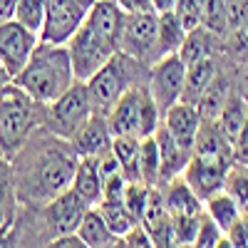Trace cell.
Wrapping results in <instances>:
<instances>
[{"mask_svg": "<svg viewBox=\"0 0 248 248\" xmlns=\"http://www.w3.org/2000/svg\"><path fill=\"white\" fill-rule=\"evenodd\" d=\"M139 176L144 184L159 186L161 184V156H159V144L152 137H141V154H139Z\"/></svg>", "mask_w": 248, "mask_h": 248, "instance_id": "cell-27", "label": "cell"}, {"mask_svg": "<svg viewBox=\"0 0 248 248\" xmlns=\"http://www.w3.org/2000/svg\"><path fill=\"white\" fill-rule=\"evenodd\" d=\"M231 164H233V156L229 154H191L181 176L191 186V191L201 201H206L209 196L223 189V181Z\"/></svg>", "mask_w": 248, "mask_h": 248, "instance_id": "cell-9", "label": "cell"}, {"mask_svg": "<svg viewBox=\"0 0 248 248\" xmlns=\"http://www.w3.org/2000/svg\"><path fill=\"white\" fill-rule=\"evenodd\" d=\"M223 191L238 203V209L243 214L248 211V164H243V161L231 164L229 174H226V181H223Z\"/></svg>", "mask_w": 248, "mask_h": 248, "instance_id": "cell-29", "label": "cell"}, {"mask_svg": "<svg viewBox=\"0 0 248 248\" xmlns=\"http://www.w3.org/2000/svg\"><path fill=\"white\" fill-rule=\"evenodd\" d=\"M45 127V105L15 82L0 90V156L13 159L25 141Z\"/></svg>", "mask_w": 248, "mask_h": 248, "instance_id": "cell-3", "label": "cell"}, {"mask_svg": "<svg viewBox=\"0 0 248 248\" xmlns=\"http://www.w3.org/2000/svg\"><path fill=\"white\" fill-rule=\"evenodd\" d=\"M47 246H50V248H87V246H85V241H82V238L77 236V231L60 233V236L50 238V241H47Z\"/></svg>", "mask_w": 248, "mask_h": 248, "instance_id": "cell-41", "label": "cell"}, {"mask_svg": "<svg viewBox=\"0 0 248 248\" xmlns=\"http://www.w3.org/2000/svg\"><path fill=\"white\" fill-rule=\"evenodd\" d=\"M13 17L20 25H25L28 30L40 35V30L45 25V0H17Z\"/></svg>", "mask_w": 248, "mask_h": 248, "instance_id": "cell-33", "label": "cell"}, {"mask_svg": "<svg viewBox=\"0 0 248 248\" xmlns=\"http://www.w3.org/2000/svg\"><path fill=\"white\" fill-rule=\"evenodd\" d=\"M233 30H236V32H233V43H236L238 47L248 50V17H243Z\"/></svg>", "mask_w": 248, "mask_h": 248, "instance_id": "cell-44", "label": "cell"}, {"mask_svg": "<svg viewBox=\"0 0 248 248\" xmlns=\"http://www.w3.org/2000/svg\"><path fill=\"white\" fill-rule=\"evenodd\" d=\"M77 161L79 156L70 139L55 137L45 127H40L13 156L15 201L28 209L45 206L70 189Z\"/></svg>", "mask_w": 248, "mask_h": 248, "instance_id": "cell-1", "label": "cell"}, {"mask_svg": "<svg viewBox=\"0 0 248 248\" xmlns=\"http://www.w3.org/2000/svg\"><path fill=\"white\" fill-rule=\"evenodd\" d=\"M152 189L154 186H149V184H144V181H127V189H124V206L129 209V214L139 221L141 218V214H144V206H147V199H149V194H152Z\"/></svg>", "mask_w": 248, "mask_h": 248, "instance_id": "cell-35", "label": "cell"}, {"mask_svg": "<svg viewBox=\"0 0 248 248\" xmlns=\"http://www.w3.org/2000/svg\"><path fill=\"white\" fill-rule=\"evenodd\" d=\"M161 124L167 127V132L181 144L184 149L194 152V139L199 134V127H201V112L196 105L191 102H176L171 105L167 112H164V119Z\"/></svg>", "mask_w": 248, "mask_h": 248, "instance_id": "cell-14", "label": "cell"}, {"mask_svg": "<svg viewBox=\"0 0 248 248\" xmlns=\"http://www.w3.org/2000/svg\"><path fill=\"white\" fill-rule=\"evenodd\" d=\"M92 114L94 112L87 94V85L77 79L70 90H65L50 105H45V129L55 137L72 139Z\"/></svg>", "mask_w": 248, "mask_h": 248, "instance_id": "cell-6", "label": "cell"}, {"mask_svg": "<svg viewBox=\"0 0 248 248\" xmlns=\"http://www.w3.org/2000/svg\"><path fill=\"white\" fill-rule=\"evenodd\" d=\"M77 3H79V5H82V8H85V10H87V8H90V5H92V3H94V0H77Z\"/></svg>", "mask_w": 248, "mask_h": 248, "instance_id": "cell-49", "label": "cell"}, {"mask_svg": "<svg viewBox=\"0 0 248 248\" xmlns=\"http://www.w3.org/2000/svg\"><path fill=\"white\" fill-rule=\"evenodd\" d=\"M171 13L176 15V20L181 23V28H184L186 32L201 28V8H199V0H176V5H174Z\"/></svg>", "mask_w": 248, "mask_h": 248, "instance_id": "cell-37", "label": "cell"}, {"mask_svg": "<svg viewBox=\"0 0 248 248\" xmlns=\"http://www.w3.org/2000/svg\"><path fill=\"white\" fill-rule=\"evenodd\" d=\"M117 5L124 13H147V10H154L152 0H117Z\"/></svg>", "mask_w": 248, "mask_h": 248, "instance_id": "cell-43", "label": "cell"}, {"mask_svg": "<svg viewBox=\"0 0 248 248\" xmlns=\"http://www.w3.org/2000/svg\"><path fill=\"white\" fill-rule=\"evenodd\" d=\"M243 97H246V102H248V79H246V90H243Z\"/></svg>", "mask_w": 248, "mask_h": 248, "instance_id": "cell-50", "label": "cell"}, {"mask_svg": "<svg viewBox=\"0 0 248 248\" xmlns=\"http://www.w3.org/2000/svg\"><path fill=\"white\" fill-rule=\"evenodd\" d=\"M184 62H186V67L191 65V62L201 60V57H209L211 55V45H209V30H206L203 25L191 30V32H186L184 37V45L179 47L176 52Z\"/></svg>", "mask_w": 248, "mask_h": 248, "instance_id": "cell-30", "label": "cell"}, {"mask_svg": "<svg viewBox=\"0 0 248 248\" xmlns=\"http://www.w3.org/2000/svg\"><path fill=\"white\" fill-rule=\"evenodd\" d=\"M159 189L164 194V201H167L169 216H189V214H201L203 211L201 199L191 191V186L184 181L181 174L176 179L167 181L164 186H159Z\"/></svg>", "mask_w": 248, "mask_h": 248, "instance_id": "cell-18", "label": "cell"}, {"mask_svg": "<svg viewBox=\"0 0 248 248\" xmlns=\"http://www.w3.org/2000/svg\"><path fill=\"white\" fill-rule=\"evenodd\" d=\"M8 223H10V216L0 211V236H3V231H5V226H8Z\"/></svg>", "mask_w": 248, "mask_h": 248, "instance_id": "cell-48", "label": "cell"}, {"mask_svg": "<svg viewBox=\"0 0 248 248\" xmlns=\"http://www.w3.org/2000/svg\"><path fill=\"white\" fill-rule=\"evenodd\" d=\"M154 139L159 144V156H161V184L159 186H164L167 181L176 179L186 169V164H189V159H191L194 152L184 149L181 144L167 132L164 124H159V129L154 132Z\"/></svg>", "mask_w": 248, "mask_h": 248, "instance_id": "cell-17", "label": "cell"}, {"mask_svg": "<svg viewBox=\"0 0 248 248\" xmlns=\"http://www.w3.org/2000/svg\"><path fill=\"white\" fill-rule=\"evenodd\" d=\"M15 5H17V0H0V23H5V20H13V15H15Z\"/></svg>", "mask_w": 248, "mask_h": 248, "instance_id": "cell-45", "label": "cell"}, {"mask_svg": "<svg viewBox=\"0 0 248 248\" xmlns=\"http://www.w3.org/2000/svg\"><path fill=\"white\" fill-rule=\"evenodd\" d=\"M70 141H72L77 156H99V154H105L107 149H112V129H109L107 117L92 114Z\"/></svg>", "mask_w": 248, "mask_h": 248, "instance_id": "cell-15", "label": "cell"}, {"mask_svg": "<svg viewBox=\"0 0 248 248\" xmlns=\"http://www.w3.org/2000/svg\"><path fill=\"white\" fill-rule=\"evenodd\" d=\"M206 214H209V216L221 226V231L226 233V231H229L231 226L241 218L243 211L238 209V203L221 189V191H216L214 196L206 199Z\"/></svg>", "mask_w": 248, "mask_h": 248, "instance_id": "cell-26", "label": "cell"}, {"mask_svg": "<svg viewBox=\"0 0 248 248\" xmlns=\"http://www.w3.org/2000/svg\"><path fill=\"white\" fill-rule=\"evenodd\" d=\"M119 246H129V248H152L154 241H152L149 231L144 229L141 223H137V226H132V229L119 238Z\"/></svg>", "mask_w": 248, "mask_h": 248, "instance_id": "cell-39", "label": "cell"}, {"mask_svg": "<svg viewBox=\"0 0 248 248\" xmlns=\"http://www.w3.org/2000/svg\"><path fill=\"white\" fill-rule=\"evenodd\" d=\"M218 77V70H216V62L209 57H201L196 62H191L189 67H186V82H184V102H196L201 99V94L214 85V79Z\"/></svg>", "mask_w": 248, "mask_h": 248, "instance_id": "cell-22", "label": "cell"}, {"mask_svg": "<svg viewBox=\"0 0 248 248\" xmlns=\"http://www.w3.org/2000/svg\"><path fill=\"white\" fill-rule=\"evenodd\" d=\"M226 97H229L226 82H223L221 77H216V79H214V85L206 90V92L201 94V99L196 102V107H199V112H201V119H211V122H216L218 114H221V109H223Z\"/></svg>", "mask_w": 248, "mask_h": 248, "instance_id": "cell-32", "label": "cell"}, {"mask_svg": "<svg viewBox=\"0 0 248 248\" xmlns=\"http://www.w3.org/2000/svg\"><path fill=\"white\" fill-rule=\"evenodd\" d=\"M233 161L248 164V119H246V124L241 127V132L233 141Z\"/></svg>", "mask_w": 248, "mask_h": 248, "instance_id": "cell-42", "label": "cell"}, {"mask_svg": "<svg viewBox=\"0 0 248 248\" xmlns=\"http://www.w3.org/2000/svg\"><path fill=\"white\" fill-rule=\"evenodd\" d=\"M246 119H248V102H246V97L243 94H229L216 122H218L223 137L231 141V147H233V141H236L241 127L246 124Z\"/></svg>", "mask_w": 248, "mask_h": 248, "instance_id": "cell-24", "label": "cell"}, {"mask_svg": "<svg viewBox=\"0 0 248 248\" xmlns=\"http://www.w3.org/2000/svg\"><path fill=\"white\" fill-rule=\"evenodd\" d=\"M97 209H99V214L105 216V221H107V226L112 229V233L114 236H124L132 226H137L139 221L129 214V209L124 206V201H105L102 199L99 203H97Z\"/></svg>", "mask_w": 248, "mask_h": 248, "instance_id": "cell-28", "label": "cell"}, {"mask_svg": "<svg viewBox=\"0 0 248 248\" xmlns=\"http://www.w3.org/2000/svg\"><path fill=\"white\" fill-rule=\"evenodd\" d=\"M70 189L75 194H79L90 206H97L102 201V176H99L94 156H79Z\"/></svg>", "mask_w": 248, "mask_h": 248, "instance_id": "cell-20", "label": "cell"}, {"mask_svg": "<svg viewBox=\"0 0 248 248\" xmlns=\"http://www.w3.org/2000/svg\"><path fill=\"white\" fill-rule=\"evenodd\" d=\"M156 32H159V15L154 10L124 13L117 47H119V52H127L141 62H154V60H159Z\"/></svg>", "mask_w": 248, "mask_h": 248, "instance_id": "cell-7", "label": "cell"}, {"mask_svg": "<svg viewBox=\"0 0 248 248\" xmlns=\"http://www.w3.org/2000/svg\"><path fill=\"white\" fill-rule=\"evenodd\" d=\"M13 82L17 87H23L32 99L50 105L52 99H57L77 82L67 45L40 40L28 60V65L13 77Z\"/></svg>", "mask_w": 248, "mask_h": 248, "instance_id": "cell-2", "label": "cell"}, {"mask_svg": "<svg viewBox=\"0 0 248 248\" xmlns=\"http://www.w3.org/2000/svg\"><path fill=\"white\" fill-rule=\"evenodd\" d=\"M87 209H90V203L79 194H75L72 189H67L60 196H55L52 201H47L45 206H40V214H43V221L47 223L50 238H55L60 233L77 231V226H79L82 216L87 214Z\"/></svg>", "mask_w": 248, "mask_h": 248, "instance_id": "cell-12", "label": "cell"}, {"mask_svg": "<svg viewBox=\"0 0 248 248\" xmlns=\"http://www.w3.org/2000/svg\"><path fill=\"white\" fill-rule=\"evenodd\" d=\"M226 241L229 246H248V211L241 214V218L226 231Z\"/></svg>", "mask_w": 248, "mask_h": 248, "instance_id": "cell-40", "label": "cell"}, {"mask_svg": "<svg viewBox=\"0 0 248 248\" xmlns=\"http://www.w3.org/2000/svg\"><path fill=\"white\" fill-rule=\"evenodd\" d=\"M122 20H124V10L117 5V0H94L85 15V23H90L97 32L107 35L114 43L119 40Z\"/></svg>", "mask_w": 248, "mask_h": 248, "instance_id": "cell-21", "label": "cell"}, {"mask_svg": "<svg viewBox=\"0 0 248 248\" xmlns=\"http://www.w3.org/2000/svg\"><path fill=\"white\" fill-rule=\"evenodd\" d=\"M201 25L209 32H223L229 28V0H199Z\"/></svg>", "mask_w": 248, "mask_h": 248, "instance_id": "cell-31", "label": "cell"}, {"mask_svg": "<svg viewBox=\"0 0 248 248\" xmlns=\"http://www.w3.org/2000/svg\"><path fill=\"white\" fill-rule=\"evenodd\" d=\"M112 152L122 167V174L129 181H141L139 176V154H141V137L137 134H117L112 137Z\"/></svg>", "mask_w": 248, "mask_h": 248, "instance_id": "cell-23", "label": "cell"}, {"mask_svg": "<svg viewBox=\"0 0 248 248\" xmlns=\"http://www.w3.org/2000/svg\"><path fill=\"white\" fill-rule=\"evenodd\" d=\"M147 94H149V87H147V82H144V85L129 87L114 102V107L107 114L112 137H117V134H137L139 137L141 109H144V99H147Z\"/></svg>", "mask_w": 248, "mask_h": 248, "instance_id": "cell-13", "label": "cell"}, {"mask_svg": "<svg viewBox=\"0 0 248 248\" xmlns=\"http://www.w3.org/2000/svg\"><path fill=\"white\" fill-rule=\"evenodd\" d=\"M194 246L199 248H214V246H229L226 241V233L221 231V226L209 216V214H201V221H199V231H196V238H194Z\"/></svg>", "mask_w": 248, "mask_h": 248, "instance_id": "cell-34", "label": "cell"}, {"mask_svg": "<svg viewBox=\"0 0 248 248\" xmlns=\"http://www.w3.org/2000/svg\"><path fill=\"white\" fill-rule=\"evenodd\" d=\"M127 176H124L122 171L112 174L105 184H102V199L105 201H122L124 199V189H127Z\"/></svg>", "mask_w": 248, "mask_h": 248, "instance_id": "cell-38", "label": "cell"}, {"mask_svg": "<svg viewBox=\"0 0 248 248\" xmlns=\"http://www.w3.org/2000/svg\"><path fill=\"white\" fill-rule=\"evenodd\" d=\"M65 45H67V52H70V60H72L75 77L79 82H87L99 67H105L114 57V52L119 50L114 40L97 32L90 23H85V20H82V25L72 32V37Z\"/></svg>", "mask_w": 248, "mask_h": 248, "instance_id": "cell-5", "label": "cell"}, {"mask_svg": "<svg viewBox=\"0 0 248 248\" xmlns=\"http://www.w3.org/2000/svg\"><path fill=\"white\" fill-rule=\"evenodd\" d=\"M15 199L13 184V159L0 156V211L10 216V201Z\"/></svg>", "mask_w": 248, "mask_h": 248, "instance_id": "cell-36", "label": "cell"}, {"mask_svg": "<svg viewBox=\"0 0 248 248\" xmlns=\"http://www.w3.org/2000/svg\"><path fill=\"white\" fill-rule=\"evenodd\" d=\"M184 82H186V62L176 52L161 55L159 60L152 62L149 75H147V87L156 102V107L161 109V117L171 105L181 102Z\"/></svg>", "mask_w": 248, "mask_h": 248, "instance_id": "cell-8", "label": "cell"}, {"mask_svg": "<svg viewBox=\"0 0 248 248\" xmlns=\"http://www.w3.org/2000/svg\"><path fill=\"white\" fill-rule=\"evenodd\" d=\"M174 5H176V0H152V8H154L156 15H161V13H171Z\"/></svg>", "mask_w": 248, "mask_h": 248, "instance_id": "cell-46", "label": "cell"}, {"mask_svg": "<svg viewBox=\"0 0 248 248\" xmlns=\"http://www.w3.org/2000/svg\"><path fill=\"white\" fill-rule=\"evenodd\" d=\"M40 43V35L20 25L17 20H5L0 23V62L8 67V72L15 77L28 65V60Z\"/></svg>", "mask_w": 248, "mask_h": 248, "instance_id": "cell-10", "label": "cell"}, {"mask_svg": "<svg viewBox=\"0 0 248 248\" xmlns=\"http://www.w3.org/2000/svg\"><path fill=\"white\" fill-rule=\"evenodd\" d=\"M139 223L149 231L154 246H174V238H171V216H169L167 201H164V194H161L159 186L152 189Z\"/></svg>", "mask_w": 248, "mask_h": 248, "instance_id": "cell-16", "label": "cell"}, {"mask_svg": "<svg viewBox=\"0 0 248 248\" xmlns=\"http://www.w3.org/2000/svg\"><path fill=\"white\" fill-rule=\"evenodd\" d=\"M10 82H13V75L8 72V67L3 65V62H0V90H3L5 85H10Z\"/></svg>", "mask_w": 248, "mask_h": 248, "instance_id": "cell-47", "label": "cell"}, {"mask_svg": "<svg viewBox=\"0 0 248 248\" xmlns=\"http://www.w3.org/2000/svg\"><path fill=\"white\" fill-rule=\"evenodd\" d=\"M186 30L181 28V23L176 20L174 13H161L159 15V32H156V55H171L179 52V47L184 45Z\"/></svg>", "mask_w": 248, "mask_h": 248, "instance_id": "cell-25", "label": "cell"}, {"mask_svg": "<svg viewBox=\"0 0 248 248\" xmlns=\"http://www.w3.org/2000/svg\"><path fill=\"white\" fill-rule=\"evenodd\" d=\"M85 15L87 10L77 0H45V25L40 30V40L65 45L82 25Z\"/></svg>", "mask_w": 248, "mask_h": 248, "instance_id": "cell-11", "label": "cell"}, {"mask_svg": "<svg viewBox=\"0 0 248 248\" xmlns=\"http://www.w3.org/2000/svg\"><path fill=\"white\" fill-rule=\"evenodd\" d=\"M147 70L144 62L127 55V52H114V57L107 62L105 67H99L85 85L87 94L92 102V112L107 117L109 109L114 107V102L134 85H144L147 82Z\"/></svg>", "mask_w": 248, "mask_h": 248, "instance_id": "cell-4", "label": "cell"}, {"mask_svg": "<svg viewBox=\"0 0 248 248\" xmlns=\"http://www.w3.org/2000/svg\"><path fill=\"white\" fill-rule=\"evenodd\" d=\"M77 236L85 241L87 248H112V246H119V236L112 233V229L107 226L105 216L99 214L97 206H90L87 214L82 216V221L77 226Z\"/></svg>", "mask_w": 248, "mask_h": 248, "instance_id": "cell-19", "label": "cell"}]
</instances>
